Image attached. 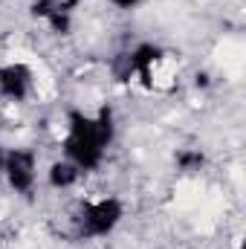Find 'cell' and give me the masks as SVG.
Wrapping results in <instances>:
<instances>
[{"instance_id": "1", "label": "cell", "mask_w": 246, "mask_h": 249, "mask_svg": "<svg viewBox=\"0 0 246 249\" xmlns=\"http://www.w3.org/2000/svg\"><path fill=\"white\" fill-rule=\"evenodd\" d=\"M113 142V110L102 107L96 116H84L81 110H70L64 157L81 171H93L102 165L107 145Z\"/></svg>"}, {"instance_id": "8", "label": "cell", "mask_w": 246, "mask_h": 249, "mask_svg": "<svg viewBox=\"0 0 246 249\" xmlns=\"http://www.w3.org/2000/svg\"><path fill=\"white\" fill-rule=\"evenodd\" d=\"M3 157H6V151L0 148V177H3Z\"/></svg>"}, {"instance_id": "6", "label": "cell", "mask_w": 246, "mask_h": 249, "mask_svg": "<svg viewBox=\"0 0 246 249\" xmlns=\"http://www.w3.org/2000/svg\"><path fill=\"white\" fill-rule=\"evenodd\" d=\"M177 165H180V171H200L203 165H206V157L200 154V151H180L177 154Z\"/></svg>"}, {"instance_id": "2", "label": "cell", "mask_w": 246, "mask_h": 249, "mask_svg": "<svg viewBox=\"0 0 246 249\" xmlns=\"http://www.w3.org/2000/svg\"><path fill=\"white\" fill-rule=\"evenodd\" d=\"M122 214H124V206L116 197L90 200L78 212V235H84V238H105V235H110L119 226Z\"/></svg>"}, {"instance_id": "7", "label": "cell", "mask_w": 246, "mask_h": 249, "mask_svg": "<svg viewBox=\"0 0 246 249\" xmlns=\"http://www.w3.org/2000/svg\"><path fill=\"white\" fill-rule=\"evenodd\" d=\"M110 3H113V6H119V9H133L139 0H110Z\"/></svg>"}, {"instance_id": "3", "label": "cell", "mask_w": 246, "mask_h": 249, "mask_svg": "<svg viewBox=\"0 0 246 249\" xmlns=\"http://www.w3.org/2000/svg\"><path fill=\"white\" fill-rule=\"evenodd\" d=\"M35 171H38V160L26 148H15V151H9L3 157V177L18 194H29L32 191Z\"/></svg>"}, {"instance_id": "5", "label": "cell", "mask_w": 246, "mask_h": 249, "mask_svg": "<svg viewBox=\"0 0 246 249\" xmlns=\"http://www.w3.org/2000/svg\"><path fill=\"white\" fill-rule=\"evenodd\" d=\"M81 177V168L72 165L70 160H61V162H53L50 165V186L53 188H72Z\"/></svg>"}, {"instance_id": "4", "label": "cell", "mask_w": 246, "mask_h": 249, "mask_svg": "<svg viewBox=\"0 0 246 249\" xmlns=\"http://www.w3.org/2000/svg\"><path fill=\"white\" fill-rule=\"evenodd\" d=\"M32 90V70L26 64H6L0 67V96L12 102H23Z\"/></svg>"}]
</instances>
